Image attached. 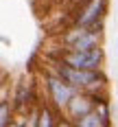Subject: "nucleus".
I'll return each instance as SVG.
<instances>
[{
	"instance_id": "obj_3",
	"label": "nucleus",
	"mask_w": 118,
	"mask_h": 127,
	"mask_svg": "<svg viewBox=\"0 0 118 127\" xmlns=\"http://www.w3.org/2000/svg\"><path fill=\"white\" fill-rule=\"evenodd\" d=\"M46 59H59L66 66L72 68H105L107 62V53L103 46H92V48H79V51H68L61 46H55V53L46 55Z\"/></svg>"
},
{
	"instance_id": "obj_10",
	"label": "nucleus",
	"mask_w": 118,
	"mask_h": 127,
	"mask_svg": "<svg viewBox=\"0 0 118 127\" xmlns=\"http://www.w3.org/2000/svg\"><path fill=\"white\" fill-rule=\"evenodd\" d=\"M0 42H2V44H7V46L11 44V39H9V37H4V35H0Z\"/></svg>"
},
{
	"instance_id": "obj_12",
	"label": "nucleus",
	"mask_w": 118,
	"mask_h": 127,
	"mask_svg": "<svg viewBox=\"0 0 118 127\" xmlns=\"http://www.w3.org/2000/svg\"><path fill=\"white\" fill-rule=\"evenodd\" d=\"M77 2H81V0H77Z\"/></svg>"
},
{
	"instance_id": "obj_1",
	"label": "nucleus",
	"mask_w": 118,
	"mask_h": 127,
	"mask_svg": "<svg viewBox=\"0 0 118 127\" xmlns=\"http://www.w3.org/2000/svg\"><path fill=\"white\" fill-rule=\"evenodd\" d=\"M46 64H48V68L52 72H57L77 92L109 88V75L105 72V68H94V70H90V68H72V66H66L59 59H46Z\"/></svg>"
},
{
	"instance_id": "obj_6",
	"label": "nucleus",
	"mask_w": 118,
	"mask_h": 127,
	"mask_svg": "<svg viewBox=\"0 0 118 127\" xmlns=\"http://www.w3.org/2000/svg\"><path fill=\"white\" fill-rule=\"evenodd\" d=\"M9 99H11L13 112H15V114L26 116L39 103V99H42V94H39V79H37V75H35V77H28V79L22 77V79L15 83V90H13V94L9 96Z\"/></svg>"
},
{
	"instance_id": "obj_4",
	"label": "nucleus",
	"mask_w": 118,
	"mask_h": 127,
	"mask_svg": "<svg viewBox=\"0 0 118 127\" xmlns=\"http://www.w3.org/2000/svg\"><path fill=\"white\" fill-rule=\"evenodd\" d=\"M37 79L42 81V83H39L42 96L50 103V105H55L57 110H64L66 103L70 101L72 94L77 92L70 83H66L57 72H52L48 66H42V68L37 70Z\"/></svg>"
},
{
	"instance_id": "obj_11",
	"label": "nucleus",
	"mask_w": 118,
	"mask_h": 127,
	"mask_svg": "<svg viewBox=\"0 0 118 127\" xmlns=\"http://www.w3.org/2000/svg\"><path fill=\"white\" fill-rule=\"evenodd\" d=\"M116 59H118V37H116Z\"/></svg>"
},
{
	"instance_id": "obj_2",
	"label": "nucleus",
	"mask_w": 118,
	"mask_h": 127,
	"mask_svg": "<svg viewBox=\"0 0 118 127\" xmlns=\"http://www.w3.org/2000/svg\"><path fill=\"white\" fill-rule=\"evenodd\" d=\"M105 39V26H74L68 24L64 31L57 33V46L68 48V51H79V48H92V46H103Z\"/></svg>"
},
{
	"instance_id": "obj_9",
	"label": "nucleus",
	"mask_w": 118,
	"mask_h": 127,
	"mask_svg": "<svg viewBox=\"0 0 118 127\" xmlns=\"http://www.w3.org/2000/svg\"><path fill=\"white\" fill-rule=\"evenodd\" d=\"M13 118H15V112H13L11 99H9V96H2V99H0V127L13 125V123H15Z\"/></svg>"
},
{
	"instance_id": "obj_8",
	"label": "nucleus",
	"mask_w": 118,
	"mask_h": 127,
	"mask_svg": "<svg viewBox=\"0 0 118 127\" xmlns=\"http://www.w3.org/2000/svg\"><path fill=\"white\" fill-rule=\"evenodd\" d=\"M114 123H109V121H105L103 116L98 114L96 110H92V112H88L85 116H81L77 123H74V127H112Z\"/></svg>"
},
{
	"instance_id": "obj_5",
	"label": "nucleus",
	"mask_w": 118,
	"mask_h": 127,
	"mask_svg": "<svg viewBox=\"0 0 118 127\" xmlns=\"http://www.w3.org/2000/svg\"><path fill=\"white\" fill-rule=\"evenodd\" d=\"M112 0H81L77 2L70 24L74 26H105V20L109 15Z\"/></svg>"
},
{
	"instance_id": "obj_7",
	"label": "nucleus",
	"mask_w": 118,
	"mask_h": 127,
	"mask_svg": "<svg viewBox=\"0 0 118 127\" xmlns=\"http://www.w3.org/2000/svg\"><path fill=\"white\" fill-rule=\"evenodd\" d=\"M92 110H94V101L90 99V94L88 92H74L72 99L66 103L64 116L68 118V125H74L81 116H85Z\"/></svg>"
}]
</instances>
